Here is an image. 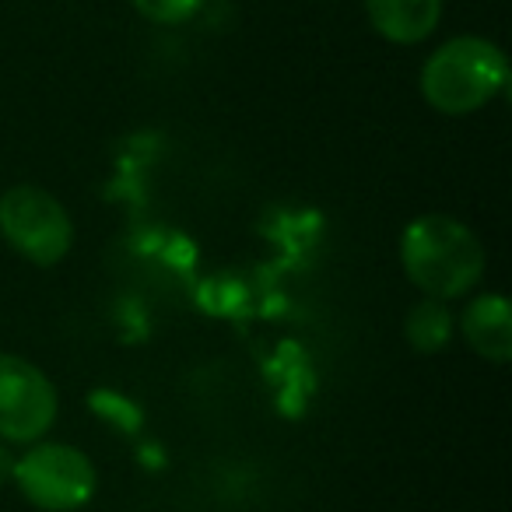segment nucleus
<instances>
[{"instance_id": "obj_3", "label": "nucleus", "mask_w": 512, "mask_h": 512, "mask_svg": "<svg viewBox=\"0 0 512 512\" xmlns=\"http://www.w3.org/2000/svg\"><path fill=\"white\" fill-rule=\"evenodd\" d=\"M11 481L29 505L43 512H78L99 488L92 460L67 442H32L29 453L15 456Z\"/></svg>"}, {"instance_id": "obj_1", "label": "nucleus", "mask_w": 512, "mask_h": 512, "mask_svg": "<svg viewBox=\"0 0 512 512\" xmlns=\"http://www.w3.org/2000/svg\"><path fill=\"white\" fill-rule=\"evenodd\" d=\"M400 264L421 295L453 302L481 285L488 253L474 228L453 214H421L400 235Z\"/></svg>"}, {"instance_id": "obj_5", "label": "nucleus", "mask_w": 512, "mask_h": 512, "mask_svg": "<svg viewBox=\"0 0 512 512\" xmlns=\"http://www.w3.org/2000/svg\"><path fill=\"white\" fill-rule=\"evenodd\" d=\"M60 397L36 362L0 351V442L32 446L57 425Z\"/></svg>"}, {"instance_id": "obj_7", "label": "nucleus", "mask_w": 512, "mask_h": 512, "mask_svg": "<svg viewBox=\"0 0 512 512\" xmlns=\"http://www.w3.org/2000/svg\"><path fill=\"white\" fill-rule=\"evenodd\" d=\"M369 25L393 46H418L439 29L442 0H365Z\"/></svg>"}, {"instance_id": "obj_6", "label": "nucleus", "mask_w": 512, "mask_h": 512, "mask_svg": "<svg viewBox=\"0 0 512 512\" xmlns=\"http://www.w3.org/2000/svg\"><path fill=\"white\" fill-rule=\"evenodd\" d=\"M460 334L484 362L505 365L512 358V306L505 295L488 292L467 302L460 313Z\"/></svg>"}, {"instance_id": "obj_2", "label": "nucleus", "mask_w": 512, "mask_h": 512, "mask_svg": "<svg viewBox=\"0 0 512 512\" xmlns=\"http://www.w3.org/2000/svg\"><path fill=\"white\" fill-rule=\"evenodd\" d=\"M509 85L502 46L484 36H456L428 53L421 64V99L442 116H470Z\"/></svg>"}, {"instance_id": "obj_10", "label": "nucleus", "mask_w": 512, "mask_h": 512, "mask_svg": "<svg viewBox=\"0 0 512 512\" xmlns=\"http://www.w3.org/2000/svg\"><path fill=\"white\" fill-rule=\"evenodd\" d=\"M11 470H15V456L8 453V446L0 442V484L11 481Z\"/></svg>"}, {"instance_id": "obj_4", "label": "nucleus", "mask_w": 512, "mask_h": 512, "mask_svg": "<svg viewBox=\"0 0 512 512\" xmlns=\"http://www.w3.org/2000/svg\"><path fill=\"white\" fill-rule=\"evenodd\" d=\"M0 235L36 267L60 264L74 246V221L50 190L18 183L0 193Z\"/></svg>"}, {"instance_id": "obj_8", "label": "nucleus", "mask_w": 512, "mask_h": 512, "mask_svg": "<svg viewBox=\"0 0 512 512\" xmlns=\"http://www.w3.org/2000/svg\"><path fill=\"white\" fill-rule=\"evenodd\" d=\"M456 334V316L449 313V302L442 299H421L411 306L404 320V337L418 355H439L449 348Z\"/></svg>"}, {"instance_id": "obj_9", "label": "nucleus", "mask_w": 512, "mask_h": 512, "mask_svg": "<svg viewBox=\"0 0 512 512\" xmlns=\"http://www.w3.org/2000/svg\"><path fill=\"white\" fill-rule=\"evenodd\" d=\"M130 4L151 25H183L193 15H200L207 0H130Z\"/></svg>"}]
</instances>
